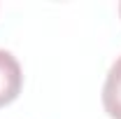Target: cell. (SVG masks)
<instances>
[{
	"label": "cell",
	"mask_w": 121,
	"mask_h": 119,
	"mask_svg": "<svg viewBox=\"0 0 121 119\" xmlns=\"http://www.w3.org/2000/svg\"><path fill=\"white\" fill-rule=\"evenodd\" d=\"M23 87V73L12 51L0 49V107L14 103Z\"/></svg>",
	"instance_id": "obj_1"
},
{
	"label": "cell",
	"mask_w": 121,
	"mask_h": 119,
	"mask_svg": "<svg viewBox=\"0 0 121 119\" xmlns=\"http://www.w3.org/2000/svg\"><path fill=\"white\" fill-rule=\"evenodd\" d=\"M103 107L112 119H121V56L109 68L103 84Z\"/></svg>",
	"instance_id": "obj_2"
},
{
	"label": "cell",
	"mask_w": 121,
	"mask_h": 119,
	"mask_svg": "<svg viewBox=\"0 0 121 119\" xmlns=\"http://www.w3.org/2000/svg\"><path fill=\"white\" fill-rule=\"evenodd\" d=\"M119 14H121V5H119Z\"/></svg>",
	"instance_id": "obj_3"
}]
</instances>
